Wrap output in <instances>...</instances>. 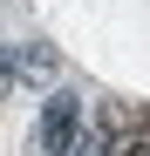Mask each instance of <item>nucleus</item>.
I'll use <instances>...</instances> for the list:
<instances>
[{"label":"nucleus","mask_w":150,"mask_h":156,"mask_svg":"<svg viewBox=\"0 0 150 156\" xmlns=\"http://www.w3.org/2000/svg\"><path fill=\"white\" fill-rule=\"evenodd\" d=\"M75 129H82V102H75V95H48V109H41V149L62 156Z\"/></svg>","instance_id":"obj_2"},{"label":"nucleus","mask_w":150,"mask_h":156,"mask_svg":"<svg viewBox=\"0 0 150 156\" xmlns=\"http://www.w3.org/2000/svg\"><path fill=\"white\" fill-rule=\"evenodd\" d=\"M96 129L109 136L116 156H143V143H150V102H103L96 109Z\"/></svg>","instance_id":"obj_1"}]
</instances>
